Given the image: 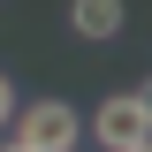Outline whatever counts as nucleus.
Listing matches in <instances>:
<instances>
[{
	"label": "nucleus",
	"instance_id": "f257e3e1",
	"mask_svg": "<svg viewBox=\"0 0 152 152\" xmlns=\"http://www.w3.org/2000/svg\"><path fill=\"white\" fill-rule=\"evenodd\" d=\"M8 137H23L31 152H76V137H84V114H76L69 99H31V107H15Z\"/></svg>",
	"mask_w": 152,
	"mask_h": 152
},
{
	"label": "nucleus",
	"instance_id": "f03ea898",
	"mask_svg": "<svg viewBox=\"0 0 152 152\" xmlns=\"http://www.w3.org/2000/svg\"><path fill=\"white\" fill-rule=\"evenodd\" d=\"M91 137H99V152H137V145H152V114H145V99H137V91L99 99V107H91Z\"/></svg>",
	"mask_w": 152,
	"mask_h": 152
},
{
	"label": "nucleus",
	"instance_id": "7ed1b4c3",
	"mask_svg": "<svg viewBox=\"0 0 152 152\" xmlns=\"http://www.w3.org/2000/svg\"><path fill=\"white\" fill-rule=\"evenodd\" d=\"M122 23H129V8H122V0H69V31L91 38V46L122 38Z\"/></svg>",
	"mask_w": 152,
	"mask_h": 152
},
{
	"label": "nucleus",
	"instance_id": "20e7f679",
	"mask_svg": "<svg viewBox=\"0 0 152 152\" xmlns=\"http://www.w3.org/2000/svg\"><path fill=\"white\" fill-rule=\"evenodd\" d=\"M15 107H23V99H15V84H8V69H0V129L15 122Z\"/></svg>",
	"mask_w": 152,
	"mask_h": 152
},
{
	"label": "nucleus",
	"instance_id": "39448f33",
	"mask_svg": "<svg viewBox=\"0 0 152 152\" xmlns=\"http://www.w3.org/2000/svg\"><path fill=\"white\" fill-rule=\"evenodd\" d=\"M0 152H31V145H23V137H8V145H0Z\"/></svg>",
	"mask_w": 152,
	"mask_h": 152
},
{
	"label": "nucleus",
	"instance_id": "423d86ee",
	"mask_svg": "<svg viewBox=\"0 0 152 152\" xmlns=\"http://www.w3.org/2000/svg\"><path fill=\"white\" fill-rule=\"evenodd\" d=\"M137 99H145V114H152V76H145V91H137Z\"/></svg>",
	"mask_w": 152,
	"mask_h": 152
},
{
	"label": "nucleus",
	"instance_id": "0eeeda50",
	"mask_svg": "<svg viewBox=\"0 0 152 152\" xmlns=\"http://www.w3.org/2000/svg\"><path fill=\"white\" fill-rule=\"evenodd\" d=\"M137 152H152V145H137Z\"/></svg>",
	"mask_w": 152,
	"mask_h": 152
}]
</instances>
